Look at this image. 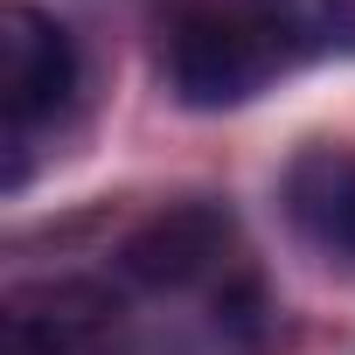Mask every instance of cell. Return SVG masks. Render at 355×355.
<instances>
[{
  "instance_id": "2",
  "label": "cell",
  "mask_w": 355,
  "mask_h": 355,
  "mask_svg": "<svg viewBox=\"0 0 355 355\" xmlns=\"http://www.w3.org/2000/svg\"><path fill=\"white\" fill-rule=\"evenodd\" d=\"M244 272H251L244 265V223L216 196L167 202L139 230H125V244H119V279L132 293H153V300H189V293L216 300Z\"/></svg>"
},
{
  "instance_id": "3",
  "label": "cell",
  "mask_w": 355,
  "mask_h": 355,
  "mask_svg": "<svg viewBox=\"0 0 355 355\" xmlns=\"http://www.w3.org/2000/svg\"><path fill=\"white\" fill-rule=\"evenodd\" d=\"M84 91V56L77 35L35 8V0H8L0 8V112H8V196L28 182V139L42 125H63Z\"/></svg>"
},
{
  "instance_id": "6",
  "label": "cell",
  "mask_w": 355,
  "mask_h": 355,
  "mask_svg": "<svg viewBox=\"0 0 355 355\" xmlns=\"http://www.w3.org/2000/svg\"><path fill=\"white\" fill-rule=\"evenodd\" d=\"M286 42L293 70L313 63H355V0H251Z\"/></svg>"
},
{
  "instance_id": "1",
  "label": "cell",
  "mask_w": 355,
  "mask_h": 355,
  "mask_svg": "<svg viewBox=\"0 0 355 355\" xmlns=\"http://www.w3.org/2000/svg\"><path fill=\"white\" fill-rule=\"evenodd\" d=\"M160 77L182 112H237L293 77V56L251 0H202L167 21Z\"/></svg>"
},
{
  "instance_id": "5",
  "label": "cell",
  "mask_w": 355,
  "mask_h": 355,
  "mask_svg": "<svg viewBox=\"0 0 355 355\" xmlns=\"http://www.w3.org/2000/svg\"><path fill=\"white\" fill-rule=\"evenodd\" d=\"M279 209H286V230L320 265L355 272V146L341 139L300 146L279 174Z\"/></svg>"
},
{
  "instance_id": "4",
  "label": "cell",
  "mask_w": 355,
  "mask_h": 355,
  "mask_svg": "<svg viewBox=\"0 0 355 355\" xmlns=\"http://www.w3.org/2000/svg\"><path fill=\"white\" fill-rule=\"evenodd\" d=\"M8 355H119L125 300L105 279H35L0 306Z\"/></svg>"
}]
</instances>
